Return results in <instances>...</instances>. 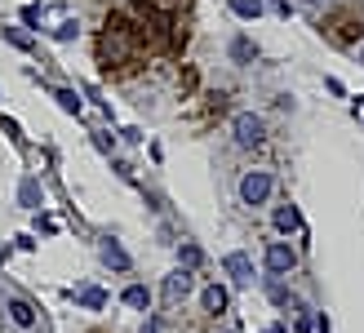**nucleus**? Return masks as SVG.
Instances as JSON below:
<instances>
[{
    "mask_svg": "<svg viewBox=\"0 0 364 333\" xmlns=\"http://www.w3.org/2000/svg\"><path fill=\"white\" fill-rule=\"evenodd\" d=\"M98 63L102 71H112V76H129V71L142 63V45L134 36V23L129 14H112L98 31Z\"/></svg>",
    "mask_w": 364,
    "mask_h": 333,
    "instance_id": "1",
    "label": "nucleus"
},
{
    "mask_svg": "<svg viewBox=\"0 0 364 333\" xmlns=\"http://www.w3.org/2000/svg\"><path fill=\"white\" fill-rule=\"evenodd\" d=\"M316 27H320V36L329 45L351 49V45H360V36H364V5H338V9L324 14Z\"/></svg>",
    "mask_w": 364,
    "mask_h": 333,
    "instance_id": "2",
    "label": "nucleus"
},
{
    "mask_svg": "<svg viewBox=\"0 0 364 333\" xmlns=\"http://www.w3.org/2000/svg\"><path fill=\"white\" fill-rule=\"evenodd\" d=\"M169 18L173 14H160L151 0H134V5H129V23H134V36H138L142 49L169 45Z\"/></svg>",
    "mask_w": 364,
    "mask_h": 333,
    "instance_id": "3",
    "label": "nucleus"
},
{
    "mask_svg": "<svg viewBox=\"0 0 364 333\" xmlns=\"http://www.w3.org/2000/svg\"><path fill=\"white\" fill-rule=\"evenodd\" d=\"M267 196H271V174L253 169V174L240 178V200L245 205H267Z\"/></svg>",
    "mask_w": 364,
    "mask_h": 333,
    "instance_id": "4",
    "label": "nucleus"
},
{
    "mask_svg": "<svg viewBox=\"0 0 364 333\" xmlns=\"http://www.w3.org/2000/svg\"><path fill=\"white\" fill-rule=\"evenodd\" d=\"M294 267H298V253L289 249V245H271V249H267V271H271V275H289Z\"/></svg>",
    "mask_w": 364,
    "mask_h": 333,
    "instance_id": "5",
    "label": "nucleus"
},
{
    "mask_svg": "<svg viewBox=\"0 0 364 333\" xmlns=\"http://www.w3.org/2000/svg\"><path fill=\"white\" fill-rule=\"evenodd\" d=\"M235 138H240L245 147L262 142V120H258V116H249V111H240V116H235Z\"/></svg>",
    "mask_w": 364,
    "mask_h": 333,
    "instance_id": "6",
    "label": "nucleus"
},
{
    "mask_svg": "<svg viewBox=\"0 0 364 333\" xmlns=\"http://www.w3.org/2000/svg\"><path fill=\"white\" fill-rule=\"evenodd\" d=\"M223 271L231 275L235 285H249V280H253V263H249L245 253H227V258H223Z\"/></svg>",
    "mask_w": 364,
    "mask_h": 333,
    "instance_id": "7",
    "label": "nucleus"
},
{
    "mask_svg": "<svg viewBox=\"0 0 364 333\" xmlns=\"http://www.w3.org/2000/svg\"><path fill=\"white\" fill-rule=\"evenodd\" d=\"M187 41H191V18L182 9V14L169 18V49H187Z\"/></svg>",
    "mask_w": 364,
    "mask_h": 333,
    "instance_id": "8",
    "label": "nucleus"
},
{
    "mask_svg": "<svg viewBox=\"0 0 364 333\" xmlns=\"http://www.w3.org/2000/svg\"><path fill=\"white\" fill-rule=\"evenodd\" d=\"M102 263L112 267V271H129V267H134V263H129V253H124L116 240H102Z\"/></svg>",
    "mask_w": 364,
    "mask_h": 333,
    "instance_id": "9",
    "label": "nucleus"
},
{
    "mask_svg": "<svg viewBox=\"0 0 364 333\" xmlns=\"http://www.w3.org/2000/svg\"><path fill=\"white\" fill-rule=\"evenodd\" d=\"M196 280H191V271H173L169 280H165V298L169 302H178V298H187V289H191Z\"/></svg>",
    "mask_w": 364,
    "mask_h": 333,
    "instance_id": "10",
    "label": "nucleus"
},
{
    "mask_svg": "<svg viewBox=\"0 0 364 333\" xmlns=\"http://www.w3.org/2000/svg\"><path fill=\"white\" fill-rule=\"evenodd\" d=\"M227 307H231V293H227L223 285H209V289H205V311H209V316H223Z\"/></svg>",
    "mask_w": 364,
    "mask_h": 333,
    "instance_id": "11",
    "label": "nucleus"
},
{
    "mask_svg": "<svg viewBox=\"0 0 364 333\" xmlns=\"http://www.w3.org/2000/svg\"><path fill=\"white\" fill-rule=\"evenodd\" d=\"M271 222H276V231H280V236H289V231H298V227H302V213H298L294 205H280Z\"/></svg>",
    "mask_w": 364,
    "mask_h": 333,
    "instance_id": "12",
    "label": "nucleus"
},
{
    "mask_svg": "<svg viewBox=\"0 0 364 333\" xmlns=\"http://www.w3.org/2000/svg\"><path fill=\"white\" fill-rule=\"evenodd\" d=\"M9 320H14V324H23V329H31V324H36V311H31L23 298H14V302H9Z\"/></svg>",
    "mask_w": 364,
    "mask_h": 333,
    "instance_id": "13",
    "label": "nucleus"
},
{
    "mask_svg": "<svg viewBox=\"0 0 364 333\" xmlns=\"http://www.w3.org/2000/svg\"><path fill=\"white\" fill-rule=\"evenodd\" d=\"M76 302L89 307V311H102V307H107V293H102V289H80V293H76Z\"/></svg>",
    "mask_w": 364,
    "mask_h": 333,
    "instance_id": "14",
    "label": "nucleus"
},
{
    "mask_svg": "<svg viewBox=\"0 0 364 333\" xmlns=\"http://www.w3.org/2000/svg\"><path fill=\"white\" fill-rule=\"evenodd\" d=\"M18 196H23V205H27V209H41V182H36V178H27Z\"/></svg>",
    "mask_w": 364,
    "mask_h": 333,
    "instance_id": "15",
    "label": "nucleus"
},
{
    "mask_svg": "<svg viewBox=\"0 0 364 333\" xmlns=\"http://www.w3.org/2000/svg\"><path fill=\"white\" fill-rule=\"evenodd\" d=\"M196 85H200V76H196V71L187 67V71L178 76V94H182V98H191V94H196Z\"/></svg>",
    "mask_w": 364,
    "mask_h": 333,
    "instance_id": "16",
    "label": "nucleus"
},
{
    "mask_svg": "<svg viewBox=\"0 0 364 333\" xmlns=\"http://www.w3.org/2000/svg\"><path fill=\"white\" fill-rule=\"evenodd\" d=\"M53 98H58V107H63V111H71V116L80 111V98H76V89H58Z\"/></svg>",
    "mask_w": 364,
    "mask_h": 333,
    "instance_id": "17",
    "label": "nucleus"
},
{
    "mask_svg": "<svg viewBox=\"0 0 364 333\" xmlns=\"http://www.w3.org/2000/svg\"><path fill=\"white\" fill-rule=\"evenodd\" d=\"M124 307H147V289L129 285V289H124Z\"/></svg>",
    "mask_w": 364,
    "mask_h": 333,
    "instance_id": "18",
    "label": "nucleus"
},
{
    "mask_svg": "<svg viewBox=\"0 0 364 333\" xmlns=\"http://www.w3.org/2000/svg\"><path fill=\"white\" fill-rule=\"evenodd\" d=\"M231 9L240 14V18H258V14H262V5H258V0H231Z\"/></svg>",
    "mask_w": 364,
    "mask_h": 333,
    "instance_id": "19",
    "label": "nucleus"
},
{
    "mask_svg": "<svg viewBox=\"0 0 364 333\" xmlns=\"http://www.w3.org/2000/svg\"><path fill=\"white\" fill-rule=\"evenodd\" d=\"M178 258H182V267L191 271V267H200V258H205V253H200L196 245H182V249H178Z\"/></svg>",
    "mask_w": 364,
    "mask_h": 333,
    "instance_id": "20",
    "label": "nucleus"
},
{
    "mask_svg": "<svg viewBox=\"0 0 364 333\" xmlns=\"http://www.w3.org/2000/svg\"><path fill=\"white\" fill-rule=\"evenodd\" d=\"M151 5H156L160 14H182V9L191 5V0H151Z\"/></svg>",
    "mask_w": 364,
    "mask_h": 333,
    "instance_id": "21",
    "label": "nucleus"
},
{
    "mask_svg": "<svg viewBox=\"0 0 364 333\" xmlns=\"http://www.w3.org/2000/svg\"><path fill=\"white\" fill-rule=\"evenodd\" d=\"M231 53H235V58H253V53H258V49H253L249 41H235V45H231Z\"/></svg>",
    "mask_w": 364,
    "mask_h": 333,
    "instance_id": "22",
    "label": "nucleus"
},
{
    "mask_svg": "<svg viewBox=\"0 0 364 333\" xmlns=\"http://www.w3.org/2000/svg\"><path fill=\"white\" fill-rule=\"evenodd\" d=\"M5 36H9V45H18V49H31V41H27V36H23V31H18V27H9Z\"/></svg>",
    "mask_w": 364,
    "mask_h": 333,
    "instance_id": "23",
    "label": "nucleus"
},
{
    "mask_svg": "<svg viewBox=\"0 0 364 333\" xmlns=\"http://www.w3.org/2000/svg\"><path fill=\"white\" fill-rule=\"evenodd\" d=\"M53 36H58V41H71V36H76V23H63V27L53 31Z\"/></svg>",
    "mask_w": 364,
    "mask_h": 333,
    "instance_id": "24",
    "label": "nucleus"
},
{
    "mask_svg": "<svg viewBox=\"0 0 364 333\" xmlns=\"http://www.w3.org/2000/svg\"><path fill=\"white\" fill-rule=\"evenodd\" d=\"M306 5H316V0H306Z\"/></svg>",
    "mask_w": 364,
    "mask_h": 333,
    "instance_id": "25",
    "label": "nucleus"
},
{
    "mask_svg": "<svg viewBox=\"0 0 364 333\" xmlns=\"http://www.w3.org/2000/svg\"><path fill=\"white\" fill-rule=\"evenodd\" d=\"M360 63H364V53H360Z\"/></svg>",
    "mask_w": 364,
    "mask_h": 333,
    "instance_id": "26",
    "label": "nucleus"
}]
</instances>
